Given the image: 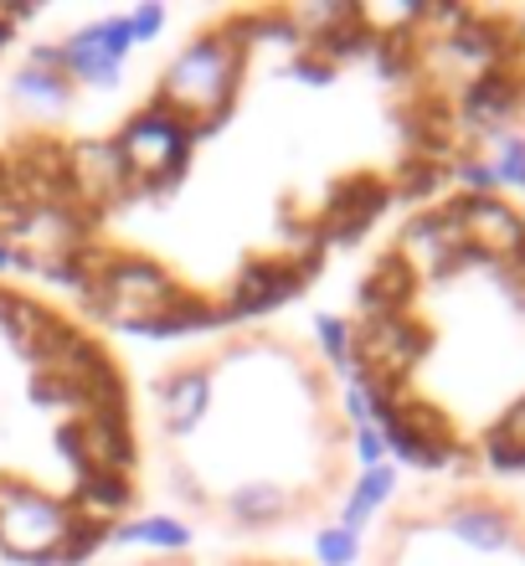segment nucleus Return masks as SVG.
<instances>
[{
  "mask_svg": "<svg viewBox=\"0 0 525 566\" xmlns=\"http://www.w3.org/2000/svg\"><path fill=\"white\" fill-rule=\"evenodd\" d=\"M201 402H207V376L201 371H176L160 387V407H166L170 428H186V422L201 412Z\"/></svg>",
  "mask_w": 525,
  "mask_h": 566,
  "instance_id": "obj_2",
  "label": "nucleus"
},
{
  "mask_svg": "<svg viewBox=\"0 0 525 566\" xmlns=\"http://www.w3.org/2000/svg\"><path fill=\"white\" fill-rule=\"evenodd\" d=\"M186 139H191V124H180L170 108L155 104L150 114H139L119 139H114V155H119L124 180L135 186H155V176H170L186 155Z\"/></svg>",
  "mask_w": 525,
  "mask_h": 566,
  "instance_id": "obj_1",
  "label": "nucleus"
},
{
  "mask_svg": "<svg viewBox=\"0 0 525 566\" xmlns=\"http://www.w3.org/2000/svg\"><path fill=\"white\" fill-rule=\"evenodd\" d=\"M356 536H350V531H330V536H319V556H325V562L330 566H350L356 562Z\"/></svg>",
  "mask_w": 525,
  "mask_h": 566,
  "instance_id": "obj_3",
  "label": "nucleus"
}]
</instances>
